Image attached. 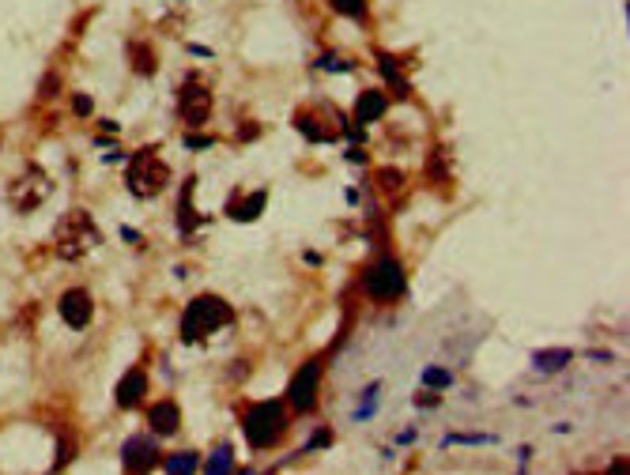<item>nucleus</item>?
Instances as JSON below:
<instances>
[{"instance_id":"obj_9","label":"nucleus","mask_w":630,"mask_h":475,"mask_svg":"<svg viewBox=\"0 0 630 475\" xmlns=\"http://www.w3.org/2000/svg\"><path fill=\"white\" fill-rule=\"evenodd\" d=\"M91 313H95V302H91L87 290H68V295L61 298V317L68 328H87Z\"/></svg>"},{"instance_id":"obj_6","label":"nucleus","mask_w":630,"mask_h":475,"mask_svg":"<svg viewBox=\"0 0 630 475\" xmlns=\"http://www.w3.org/2000/svg\"><path fill=\"white\" fill-rule=\"evenodd\" d=\"M317 385H321V359H310L291 377V389H287L295 412H313V404H317Z\"/></svg>"},{"instance_id":"obj_8","label":"nucleus","mask_w":630,"mask_h":475,"mask_svg":"<svg viewBox=\"0 0 630 475\" xmlns=\"http://www.w3.org/2000/svg\"><path fill=\"white\" fill-rule=\"evenodd\" d=\"M178 110H181V117H186L189 125H204L208 113H212V95H208L204 87H196V83H186L181 87V98H178Z\"/></svg>"},{"instance_id":"obj_13","label":"nucleus","mask_w":630,"mask_h":475,"mask_svg":"<svg viewBox=\"0 0 630 475\" xmlns=\"http://www.w3.org/2000/svg\"><path fill=\"white\" fill-rule=\"evenodd\" d=\"M265 200H268L265 193H253V196H249V200H242V204H238V196H234V200L227 204V215H234L238 223H249V219H257L260 211H265Z\"/></svg>"},{"instance_id":"obj_25","label":"nucleus","mask_w":630,"mask_h":475,"mask_svg":"<svg viewBox=\"0 0 630 475\" xmlns=\"http://www.w3.org/2000/svg\"><path fill=\"white\" fill-rule=\"evenodd\" d=\"M76 110H80V113H91V98H76Z\"/></svg>"},{"instance_id":"obj_22","label":"nucleus","mask_w":630,"mask_h":475,"mask_svg":"<svg viewBox=\"0 0 630 475\" xmlns=\"http://www.w3.org/2000/svg\"><path fill=\"white\" fill-rule=\"evenodd\" d=\"M630 468H626V456H615L611 460V468H608V475H626Z\"/></svg>"},{"instance_id":"obj_18","label":"nucleus","mask_w":630,"mask_h":475,"mask_svg":"<svg viewBox=\"0 0 630 475\" xmlns=\"http://www.w3.org/2000/svg\"><path fill=\"white\" fill-rule=\"evenodd\" d=\"M423 385L435 389V392H445V389L453 385V374H449L445 366H427V369H423Z\"/></svg>"},{"instance_id":"obj_4","label":"nucleus","mask_w":630,"mask_h":475,"mask_svg":"<svg viewBox=\"0 0 630 475\" xmlns=\"http://www.w3.org/2000/svg\"><path fill=\"white\" fill-rule=\"evenodd\" d=\"M166 178H170V170L159 158V151L143 148L133 158V166H128V193L133 196H155V193L166 189Z\"/></svg>"},{"instance_id":"obj_20","label":"nucleus","mask_w":630,"mask_h":475,"mask_svg":"<svg viewBox=\"0 0 630 475\" xmlns=\"http://www.w3.org/2000/svg\"><path fill=\"white\" fill-rule=\"evenodd\" d=\"M332 4H336V11H344V16H355V19L366 16V0H332Z\"/></svg>"},{"instance_id":"obj_7","label":"nucleus","mask_w":630,"mask_h":475,"mask_svg":"<svg viewBox=\"0 0 630 475\" xmlns=\"http://www.w3.org/2000/svg\"><path fill=\"white\" fill-rule=\"evenodd\" d=\"M121 464L128 475H148L159 468V445L151 438H128L121 449Z\"/></svg>"},{"instance_id":"obj_14","label":"nucleus","mask_w":630,"mask_h":475,"mask_svg":"<svg viewBox=\"0 0 630 475\" xmlns=\"http://www.w3.org/2000/svg\"><path fill=\"white\" fill-rule=\"evenodd\" d=\"M382 113H385V95L382 91H366V95H359V102H355L359 121H377Z\"/></svg>"},{"instance_id":"obj_24","label":"nucleus","mask_w":630,"mask_h":475,"mask_svg":"<svg viewBox=\"0 0 630 475\" xmlns=\"http://www.w3.org/2000/svg\"><path fill=\"white\" fill-rule=\"evenodd\" d=\"M415 438H419V434H415V430H400V438H397V445H408V441H415Z\"/></svg>"},{"instance_id":"obj_15","label":"nucleus","mask_w":630,"mask_h":475,"mask_svg":"<svg viewBox=\"0 0 630 475\" xmlns=\"http://www.w3.org/2000/svg\"><path fill=\"white\" fill-rule=\"evenodd\" d=\"M570 359H574V354H570L567 347H547V351H536V354H532V366L544 369V374H555V369H562Z\"/></svg>"},{"instance_id":"obj_19","label":"nucleus","mask_w":630,"mask_h":475,"mask_svg":"<svg viewBox=\"0 0 630 475\" xmlns=\"http://www.w3.org/2000/svg\"><path fill=\"white\" fill-rule=\"evenodd\" d=\"M494 434H449V438H442V449L449 445H491Z\"/></svg>"},{"instance_id":"obj_1","label":"nucleus","mask_w":630,"mask_h":475,"mask_svg":"<svg viewBox=\"0 0 630 475\" xmlns=\"http://www.w3.org/2000/svg\"><path fill=\"white\" fill-rule=\"evenodd\" d=\"M245 427V438L253 449H272L275 441L287 434V412L280 400H265V404H253L242 419Z\"/></svg>"},{"instance_id":"obj_3","label":"nucleus","mask_w":630,"mask_h":475,"mask_svg":"<svg viewBox=\"0 0 630 475\" xmlns=\"http://www.w3.org/2000/svg\"><path fill=\"white\" fill-rule=\"evenodd\" d=\"M95 242H98V230H95V223H91L87 211H72V215H64L57 223V253L64 260L83 257Z\"/></svg>"},{"instance_id":"obj_10","label":"nucleus","mask_w":630,"mask_h":475,"mask_svg":"<svg viewBox=\"0 0 630 475\" xmlns=\"http://www.w3.org/2000/svg\"><path fill=\"white\" fill-rule=\"evenodd\" d=\"M148 422H151L155 434H163V438H166V434H178V427H181L178 404H174V400H159V404L148 412Z\"/></svg>"},{"instance_id":"obj_12","label":"nucleus","mask_w":630,"mask_h":475,"mask_svg":"<svg viewBox=\"0 0 630 475\" xmlns=\"http://www.w3.org/2000/svg\"><path fill=\"white\" fill-rule=\"evenodd\" d=\"M234 471V445L223 441L212 449V456L204 460V475H230Z\"/></svg>"},{"instance_id":"obj_23","label":"nucleus","mask_w":630,"mask_h":475,"mask_svg":"<svg viewBox=\"0 0 630 475\" xmlns=\"http://www.w3.org/2000/svg\"><path fill=\"white\" fill-rule=\"evenodd\" d=\"M186 143H189V148H193V151H200V148H208V143H212V140H204V136H189Z\"/></svg>"},{"instance_id":"obj_5","label":"nucleus","mask_w":630,"mask_h":475,"mask_svg":"<svg viewBox=\"0 0 630 475\" xmlns=\"http://www.w3.org/2000/svg\"><path fill=\"white\" fill-rule=\"evenodd\" d=\"M362 287H366V295L377 298V302H397L404 295V287H408V280H404V268L397 260L382 257V260H374L370 268H366Z\"/></svg>"},{"instance_id":"obj_16","label":"nucleus","mask_w":630,"mask_h":475,"mask_svg":"<svg viewBox=\"0 0 630 475\" xmlns=\"http://www.w3.org/2000/svg\"><path fill=\"white\" fill-rule=\"evenodd\" d=\"M196 468H200V456L196 453H174V456L163 460L166 475H196Z\"/></svg>"},{"instance_id":"obj_26","label":"nucleus","mask_w":630,"mask_h":475,"mask_svg":"<svg viewBox=\"0 0 630 475\" xmlns=\"http://www.w3.org/2000/svg\"><path fill=\"white\" fill-rule=\"evenodd\" d=\"M238 475H257V471H238Z\"/></svg>"},{"instance_id":"obj_17","label":"nucleus","mask_w":630,"mask_h":475,"mask_svg":"<svg viewBox=\"0 0 630 475\" xmlns=\"http://www.w3.org/2000/svg\"><path fill=\"white\" fill-rule=\"evenodd\" d=\"M377 400H382V381H374V385H366V389H362V404L355 407V415H351V419H355V422H366V419L374 415Z\"/></svg>"},{"instance_id":"obj_2","label":"nucleus","mask_w":630,"mask_h":475,"mask_svg":"<svg viewBox=\"0 0 630 475\" xmlns=\"http://www.w3.org/2000/svg\"><path fill=\"white\" fill-rule=\"evenodd\" d=\"M230 321V306L215 295H204V298H193L186 306V317H181V339L193 343L200 336H212L215 328H223Z\"/></svg>"},{"instance_id":"obj_11","label":"nucleus","mask_w":630,"mask_h":475,"mask_svg":"<svg viewBox=\"0 0 630 475\" xmlns=\"http://www.w3.org/2000/svg\"><path fill=\"white\" fill-rule=\"evenodd\" d=\"M143 392H148V377H143V369H128L121 377V385H117V404L121 407H136L143 400Z\"/></svg>"},{"instance_id":"obj_21","label":"nucleus","mask_w":630,"mask_h":475,"mask_svg":"<svg viewBox=\"0 0 630 475\" xmlns=\"http://www.w3.org/2000/svg\"><path fill=\"white\" fill-rule=\"evenodd\" d=\"M325 445H332V430H317L313 438L306 441V453H313V449H325Z\"/></svg>"}]
</instances>
